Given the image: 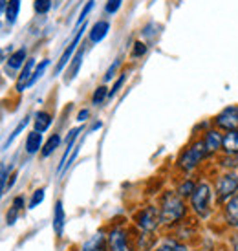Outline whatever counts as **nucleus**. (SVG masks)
Wrapping results in <instances>:
<instances>
[{
  "label": "nucleus",
  "mask_w": 238,
  "mask_h": 251,
  "mask_svg": "<svg viewBox=\"0 0 238 251\" xmlns=\"http://www.w3.org/2000/svg\"><path fill=\"white\" fill-rule=\"evenodd\" d=\"M161 224H176L185 215V203L178 193H167L161 202Z\"/></svg>",
  "instance_id": "obj_1"
},
{
  "label": "nucleus",
  "mask_w": 238,
  "mask_h": 251,
  "mask_svg": "<svg viewBox=\"0 0 238 251\" xmlns=\"http://www.w3.org/2000/svg\"><path fill=\"white\" fill-rule=\"evenodd\" d=\"M211 198H213V189L209 183H205V181L198 183L192 196H190V205H192L194 213L202 218H205L211 213Z\"/></svg>",
  "instance_id": "obj_2"
},
{
  "label": "nucleus",
  "mask_w": 238,
  "mask_h": 251,
  "mask_svg": "<svg viewBox=\"0 0 238 251\" xmlns=\"http://www.w3.org/2000/svg\"><path fill=\"white\" fill-rule=\"evenodd\" d=\"M238 193V175L235 173H227V175L220 176L216 181V196L220 202H227Z\"/></svg>",
  "instance_id": "obj_3"
},
{
  "label": "nucleus",
  "mask_w": 238,
  "mask_h": 251,
  "mask_svg": "<svg viewBox=\"0 0 238 251\" xmlns=\"http://www.w3.org/2000/svg\"><path fill=\"white\" fill-rule=\"evenodd\" d=\"M205 154H207V151H205V143H203V141L192 143V145L185 151V154L180 158V167H182L183 171H192V169L203 160Z\"/></svg>",
  "instance_id": "obj_4"
},
{
  "label": "nucleus",
  "mask_w": 238,
  "mask_h": 251,
  "mask_svg": "<svg viewBox=\"0 0 238 251\" xmlns=\"http://www.w3.org/2000/svg\"><path fill=\"white\" fill-rule=\"evenodd\" d=\"M214 123H216L218 128H224V130H227V132L238 130V105L224 108V110L216 116Z\"/></svg>",
  "instance_id": "obj_5"
},
{
  "label": "nucleus",
  "mask_w": 238,
  "mask_h": 251,
  "mask_svg": "<svg viewBox=\"0 0 238 251\" xmlns=\"http://www.w3.org/2000/svg\"><path fill=\"white\" fill-rule=\"evenodd\" d=\"M161 222V215L160 211L156 209V207H147V209H143L138 216V226H140L143 231H154Z\"/></svg>",
  "instance_id": "obj_6"
},
{
  "label": "nucleus",
  "mask_w": 238,
  "mask_h": 251,
  "mask_svg": "<svg viewBox=\"0 0 238 251\" xmlns=\"http://www.w3.org/2000/svg\"><path fill=\"white\" fill-rule=\"evenodd\" d=\"M108 248L110 251H130L128 244H126V235L123 229H116L110 231V235H108Z\"/></svg>",
  "instance_id": "obj_7"
},
{
  "label": "nucleus",
  "mask_w": 238,
  "mask_h": 251,
  "mask_svg": "<svg viewBox=\"0 0 238 251\" xmlns=\"http://www.w3.org/2000/svg\"><path fill=\"white\" fill-rule=\"evenodd\" d=\"M86 29V24H84V28L83 29H79V33L75 37H73V41L68 44V48H66V51H64L63 55H61V61L57 63V66H55V74H61L63 72V68L66 66V64L70 63L71 61V53L77 50V44H79V41H81V37H83V31Z\"/></svg>",
  "instance_id": "obj_8"
},
{
  "label": "nucleus",
  "mask_w": 238,
  "mask_h": 251,
  "mask_svg": "<svg viewBox=\"0 0 238 251\" xmlns=\"http://www.w3.org/2000/svg\"><path fill=\"white\" fill-rule=\"evenodd\" d=\"M79 132H81V126H77V128H71L70 134H68V138H66V151H64L63 158H61V163H59V167H57V175H61L64 169H66V163H68V154L73 152V141L77 140Z\"/></svg>",
  "instance_id": "obj_9"
},
{
  "label": "nucleus",
  "mask_w": 238,
  "mask_h": 251,
  "mask_svg": "<svg viewBox=\"0 0 238 251\" xmlns=\"http://www.w3.org/2000/svg\"><path fill=\"white\" fill-rule=\"evenodd\" d=\"M33 72H35V59H28L24 68H22V74L19 75V81H17V92H24L28 88V83L33 77Z\"/></svg>",
  "instance_id": "obj_10"
},
{
  "label": "nucleus",
  "mask_w": 238,
  "mask_h": 251,
  "mask_svg": "<svg viewBox=\"0 0 238 251\" xmlns=\"http://www.w3.org/2000/svg\"><path fill=\"white\" fill-rule=\"evenodd\" d=\"M224 215H225V222L229 224L231 227H237L238 229V195L233 196L231 200L225 202Z\"/></svg>",
  "instance_id": "obj_11"
},
{
  "label": "nucleus",
  "mask_w": 238,
  "mask_h": 251,
  "mask_svg": "<svg viewBox=\"0 0 238 251\" xmlns=\"http://www.w3.org/2000/svg\"><path fill=\"white\" fill-rule=\"evenodd\" d=\"M64 218H66V215H64L63 202H61V200H57L55 207H53V222H51V226H53V231H55L57 237H61V235H63V231H64Z\"/></svg>",
  "instance_id": "obj_12"
},
{
  "label": "nucleus",
  "mask_w": 238,
  "mask_h": 251,
  "mask_svg": "<svg viewBox=\"0 0 238 251\" xmlns=\"http://www.w3.org/2000/svg\"><path fill=\"white\" fill-rule=\"evenodd\" d=\"M203 143H205V151H207V154L216 152L218 149H222V145H224V138L220 136L218 130H209V132L205 134Z\"/></svg>",
  "instance_id": "obj_13"
},
{
  "label": "nucleus",
  "mask_w": 238,
  "mask_h": 251,
  "mask_svg": "<svg viewBox=\"0 0 238 251\" xmlns=\"http://www.w3.org/2000/svg\"><path fill=\"white\" fill-rule=\"evenodd\" d=\"M81 251H106V238L103 233H95L90 240H86Z\"/></svg>",
  "instance_id": "obj_14"
},
{
  "label": "nucleus",
  "mask_w": 238,
  "mask_h": 251,
  "mask_svg": "<svg viewBox=\"0 0 238 251\" xmlns=\"http://www.w3.org/2000/svg\"><path fill=\"white\" fill-rule=\"evenodd\" d=\"M108 29H110V24H108L106 21L95 22V24H94V28H92V31H90V41L92 42H101L106 37Z\"/></svg>",
  "instance_id": "obj_15"
},
{
  "label": "nucleus",
  "mask_w": 238,
  "mask_h": 251,
  "mask_svg": "<svg viewBox=\"0 0 238 251\" xmlns=\"http://www.w3.org/2000/svg\"><path fill=\"white\" fill-rule=\"evenodd\" d=\"M227 154H238V130H231L224 136V145H222Z\"/></svg>",
  "instance_id": "obj_16"
},
{
  "label": "nucleus",
  "mask_w": 238,
  "mask_h": 251,
  "mask_svg": "<svg viewBox=\"0 0 238 251\" xmlns=\"http://www.w3.org/2000/svg\"><path fill=\"white\" fill-rule=\"evenodd\" d=\"M42 147V134L33 130V132L28 134L26 138V152L28 154H35L39 149Z\"/></svg>",
  "instance_id": "obj_17"
},
{
  "label": "nucleus",
  "mask_w": 238,
  "mask_h": 251,
  "mask_svg": "<svg viewBox=\"0 0 238 251\" xmlns=\"http://www.w3.org/2000/svg\"><path fill=\"white\" fill-rule=\"evenodd\" d=\"M24 61H26V48H21L9 55L7 66H9V70H19L21 66H24Z\"/></svg>",
  "instance_id": "obj_18"
},
{
  "label": "nucleus",
  "mask_w": 238,
  "mask_h": 251,
  "mask_svg": "<svg viewBox=\"0 0 238 251\" xmlns=\"http://www.w3.org/2000/svg\"><path fill=\"white\" fill-rule=\"evenodd\" d=\"M51 125V116L48 112H37L35 114V130L37 132H46Z\"/></svg>",
  "instance_id": "obj_19"
},
{
  "label": "nucleus",
  "mask_w": 238,
  "mask_h": 251,
  "mask_svg": "<svg viewBox=\"0 0 238 251\" xmlns=\"http://www.w3.org/2000/svg\"><path fill=\"white\" fill-rule=\"evenodd\" d=\"M83 55H84V51L83 50H77V53H75V57L71 59L73 63H71V66H70V75L64 79V83H70L73 77L77 75V72H79V68H81V63H83Z\"/></svg>",
  "instance_id": "obj_20"
},
{
  "label": "nucleus",
  "mask_w": 238,
  "mask_h": 251,
  "mask_svg": "<svg viewBox=\"0 0 238 251\" xmlns=\"http://www.w3.org/2000/svg\"><path fill=\"white\" fill-rule=\"evenodd\" d=\"M19 9H21V0H9L6 7V19L9 24H13L19 17Z\"/></svg>",
  "instance_id": "obj_21"
},
{
  "label": "nucleus",
  "mask_w": 238,
  "mask_h": 251,
  "mask_svg": "<svg viewBox=\"0 0 238 251\" xmlns=\"http://www.w3.org/2000/svg\"><path fill=\"white\" fill-rule=\"evenodd\" d=\"M59 145H61V136H59V134H53V136L46 141V145L42 147V156H44V158H46V156H49V154L53 152Z\"/></svg>",
  "instance_id": "obj_22"
},
{
  "label": "nucleus",
  "mask_w": 238,
  "mask_h": 251,
  "mask_svg": "<svg viewBox=\"0 0 238 251\" xmlns=\"http://www.w3.org/2000/svg\"><path fill=\"white\" fill-rule=\"evenodd\" d=\"M194 189H196L194 181L187 180V181H182V183H180V187H178V191H176V193L182 196V198H187V196H192Z\"/></svg>",
  "instance_id": "obj_23"
},
{
  "label": "nucleus",
  "mask_w": 238,
  "mask_h": 251,
  "mask_svg": "<svg viewBox=\"0 0 238 251\" xmlns=\"http://www.w3.org/2000/svg\"><path fill=\"white\" fill-rule=\"evenodd\" d=\"M28 119H29V118H24V119H22L21 123H19V125H17V128H15L13 132H11V136H9V138H7V140L4 141V151H6L7 147H9V145H11V143H13V140H15V138H17V136H19V134H21L22 130H24V128H26V125H28Z\"/></svg>",
  "instance_id": "obj_24"
},
{
  "label": "nucleus",
  "mask_w": 238,
  "mask_h": 251,
  "mask_svg": "<svg viewBox=\"0 0 238 251\" xmlns=\"http://www.w3.org/2000/svg\"><path fill=\"white\" fill-rule=\"evenodd\" d=\"M48 64H49V61H42V63L37 66L35 72H33V77H31V81L28 83V88L31 86V84H35L37 81H39V79L44 75V72H46V68H48Z\"/></svg>",
  "instance_id": "obj_25"
},
{
  "label": "nucleus",
  "mask_w": 238,
  "mask_h": 251,
  "mask_svg": "<svg viewBox=\"0 0 238 251\" xmlns=\"http://www.w3.org/2000/svg\"><path fill=\"white\" fill-rule=\"evenodd\" d=\"M110 92H108V88L106 86H99L97 90L94 92V98H92V101H94V105H101L103 101H105V98L108 96Z\"/></svg>",
  "instance_id": "obj_26"
},
{
  "label": "nucleus",
  "mask_w": 238,
  "mask_h": 251,
  "mask_svg": "<svg viewBox=\"0 0 238 251\" xmlns=\"http://www.w3.org/2000/svg\"><path fill=\"white\" fill-rule=\"evenodd\" d=\"M44 189H37L35 193H33V196H31V202H29V209H33V207H37L39 203H42V200H44Z\"/></svg>",
  "instance_id": "obj_27"
},
{
  "label": "nucleus",
  "mask_w": 238,
  "mask_h": 251,
  "mask_svg": "<svg viewBox=\"0 0 238 251\" xmlns=\"http://www.w3.org/2000/svg\"><path fill=\"white\" fill-rule=\"evenodd\" d=\"M51 7V0H35V11L37 13H48Z\"/></svg>",
  "instance_id": "obj_28"
},
{
  "label": "nucleus",
  "mask_w": 238,
  "mask_h": 251,
  "mask_svg": "<svg viewBox=\"0 0 238 251\" xmlns=\"http://www.w3.org/2000/svg\"><path fill=\"white\" fill-rule=\"evenodd\" d=\"M163 248H165L167 251H187L185 246L178 244L176 240H165V242H163Z\"/></svg>",
  "instance_id": "obj_29"
},
{
  "label": "nucleus",
  "mask_w": 238,
  "mask_h": 251,
  "mask_svg": "<svg viewBox=\"0 0 238 251\" xmlns=\"http://www.w3.org/2000/svg\"><path fill=\"white\" fill-rule=\"evenodd\" d=\"M147 51V46L143 44V42H136L134 44V51H132V57H141L143 53Z\"/></svg>",
  "instance_id": "obj_30"
},
{
  "label": "nucleus",
  "mask_w": 238,
  "mask_h": 251,
  "mask_svg": "<svg viewBox=\"0 0 238 251\" xmlns=\"http://www.w3.org/2000/svg\"><path fill=\"white\" fill-rule=\"evenodd\" d=\"M121 2H123V0H108V2H106V11H108V13H116L119 9V6H121Z\"/></svg>",
  "instance_id": "obj_31"
},
{
  "label": "nucleus",
  "mask_w": 238,
  "mask_h": 251,
  "mask_svg": "<svg viewBox=\"0 0 238 251\" xmlns=\"http://www.w3.org/2000/svg\"><path fill=\"white\" fill-rule=\"evenodd\" d=\"M125 79H126V75H121L118 79V81H116V83H114V86H112V90H110V94H108V96H110V98H112V96H116V94H118L119 92V88H121V86H123V83H125Z\"/></svg>",
  "instance_id": "obj_32"
},
{
  "label": "nucleus",
  "mask_w": 238,
  "mask_h": 251,
  "mask_svg": "<svg viewBox=\"0 0 238 251\" xmlns=\"http://www.w3.org/2000/svg\"><path fill=\"white\" fill-rule=\"evenodd\" d=\"M94 7V0H90L86 6H84V9L81 11V17H79V21H77V24H84V19H86V15L90 13V9Z\"/></svg>",
  "instance_id": "obj_33"
},
{
  "label": "nucleus",
  "mask_w": 238,
  "mask_h": 251,
  "mask_svg": "<svg viewBox=\"0 0 238 251\" xmlns=\"http://www.w3.org/2000/svg\"><path fill=\"white\" fill-rule=\"evenodd\" d=\"M17 215H19V209H17V207H13V205H11V211L7 213V226H13L15 220H17Z\"/></svg>",
  "instance_id": "obj_34"
},
{
  "label": "nucleus",
  "mask_w": 238,
  "mask_h": 251,
  "mask_svg": "<svg viewBox=\"0 0 238 251\" xmlns=\"http://www.w3.org/2000/svg\"><path fill=\"white\" fill-rule=\"evenodd\" d=\"M119 64H121V61H116V63L112 64V66H110V68H108V72H106V75H105V81H110V79H112L114 77V74H116V70H118V66Z\"/></svg>",
  "instance_id": "obj_35"
},
{
  "label": "nucleus",
  "mask_w": 238,
  "mask_h": 251,
  "mask_svg": "<svg viewBox=\"0 0 238 251\" xmlns=\"http://www.w3.org/2000/svg\"><path fill=\"white\" fill-rule=\"evenodd\" d=\"M233 156H235V154H229V158H224V160H222V165H225V167H237L238 158L233 160Z\"/></svg>",
  "instance_id": "obj_36"
},
{
  "label": "nucleus",
  "mask_w": 238,
  "mask_h": 251,
  "mask_svg": "<svg viewBox=\"0 0 238 251\" xmlns=\"http://www.w3.org/2000/svg\"><path fill=\"white\" fill-rule=\"evenodd\" d=\"M86 118H88V110H81L77 116V121H84Z\"/></svg>",
  "instance_id": "obj_37"
},
{
  "label": "nucleus",
  "mask_w": 238,
  "mask_h": 251,
  "mask_svg": "<svg viewBox=\"0 0 238 251\" xmlns=\"http://www.w3.org/2000/svg\"><path fill=\"white\" fill-rule=\"evenodd\" d=\"M156 251H167V250H165V248H163V246H161L160 250H156Z\"/></svg>",
  "instance_id": "obj_38"
}]
</instances>
